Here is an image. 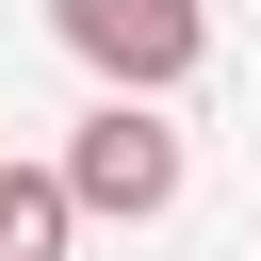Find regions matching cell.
Masks as SVG:
<instances>
[{
  "instance_id": "6da1fadb",
  "label": "cell",
  "mask_w": 261,
  "mask_h": 261,
  "mask_svg": "<svg viewBox=\"0 0 261 261\" xmlns=\"http://www.w3.org/2000/svg\"><path fill=\"white\" fill-rule=\"evenodd\" d=\"M49 33L98 65V98H179L212 65V0H49Z\"/></svg>"
},
{
  "instance_id": "7a4b0ae2",
  "label": "cell",
  "mask_w": 261,
  "mask_h": 261,
  "mask_svg": "<svg viewBox=\"0 0 261 261\" xmlns=\"http://www.w3.org/2000/svg\"><path fill=\"white\" fill-rule=\"evenodd\" d=\"M179 130H163V98H98L82 130H65V196L82 212H114V228H147V212H179Z\"/></svg>"
},
{
  "instance_id": "3957f363",
  "label": "cell",
  "mask_w": 261,
  "mask_h": 261,
  "mask_svg": "<svg viewBox=\"0 0 261 261\" xmlns=\"http://www.w3.org/2000/svg\"><path fill=\"white\" fill-rule=\"evenodd\" d=\"M65 228H82L65 163H0V261H65Z\"/></svg>"
}]
</instances>
